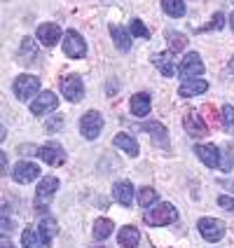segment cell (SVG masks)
<instances>
[{"label":"cell","instance_id":"obj_1","mask_svg":"<svg viewBox=\"0 0 234 248\" xmlns=\"http://www.w3.org/2000/svg\"><path fill=\"white\" fill-rule=\"evenodd\" d=\"M143 220L150 227H162V225H171L178 220V211L171 204H155L152 208H145Z\"/></svg>","mask_w":234,"mask_h":248},{"label":"cell","instance_id":"obj_2","mask_svg":"<svg viewBox=\"0 0 234 248\" xmlns=\"http://www.w3.org/2000/svg\"><path fill=\"white\" fill-rule=\"evenodd\" d=\"M59 178L54 176H45V178L38 183V190H35V208L38 211H47L49 204H52V194L59 190Z\"/></svg>","mask_w":234,"mask_h":248},{"label":"cell","instance_id":"obj_3","mask_svg":"<svg viewBox=\"0 0 234 248\" xmlns=\"http://www.w3.org/2000/svg\"><path fill=\"white\" fill-rule=\"evenodd\" d=\"M101 131H103V117H101V112L89 110L80 117V134H82L87 140L98 138L101 136Z\"/></svg>","mask_w":234,"mask_h":248},{"label":"cell","instance_id":"obj_4","mask_svg":"<svg viewBox=\"0 0 234 248\" xmlns=\"http://www.w3.org/2000/svg\"><path fill=\"white\" fill-rule=\"evenodd\" d=\"M63 52L68 59H82L87 54V42L78 31H66L63 35Z\"/></svg>","mask_w":234,"mask_h":248},{"label":"cell","instance_id":"obj_5","mask_svg":"<svg viewBox=\"0 0 234 248\" xmlns=\"http://www.w3.org/2000/svg\"><path fill=\"white\" fill-rule=\"evenodd\" d=\"M197 227H199V234L204 236L206 241H211V244L220 241L225 236V222L218 220V218H202L197 222Z\"/></svg>","mask_w":234,"mask_h":248},{"label":"cell","instance_id":"obj_6","mask_svg":"<svg viewBox=\"0 0 234 248\" xmlns=\"http://www.w3.org/2000/svg\"><path fill=\"white\" fill-rule=\"evenodd\" d=\"M40 89V80L35 75H19L14 80V94L19 101H28L31 96H35Z\"/></svg>","mask_w":234,"mask_h":248},{"label":"cell","instance_id":"obj_7","mask_svg":"<svg viewBox=\"0 0 234 248\" xmlns=\"http://www.w3.org/2000/svg\"><path fill=\"white\" fill-rule=\"evenodd\" d=\"M61 94L68 98L70 103H78L84 98V82L80 75H66L61 80Z\"/></svg>","mask_w":234,"mask_h":248},{"label":"cell","instance_id":"obj_8","mask_svg":"<svg viewBox=\"0 0 234 248\" xmlns=\"http://www.w3.org/2000/svg\"><path fill=\"white\" fill-rule=\"evenodd\" d=\"M204 63H202V56L197 54V52H187V56L180 61V78L183 80H192V78H199L202 73H204Z\"/></svg>","mask_w":234,"mask_h":248},{"label":"cell","instance_id":"obj_9","mask_svg":"<svg viewBox=\"0 0 234 248\" xmlns=\"http://www.w3.org/2000/svg\"><path fill=\"white\" fill-rule=\"evenodd\" d=\"M38 157H40L42 162H47L49 166L66 164V150L59 143H45L40 150H38Z\"/></svg>","mask_w":234,"mask_h":248},{"label":"cell","instance_id":"obj_10","mask_svg":"<svg viewBox=\"0 0 234 248\" xmlns=\"http://www.w3.org/2000/svg\"><path fill=\"white\" fill-rule=\"evenodd\" d=\"M56 106H59V98H56L54 92H40L38 98L31 103V112L35 117H40V115H47V112L56 110Z\"/></svg>","mask_w":234,"mask_h":248},{"label":"cell","instance_id":"obj_11","mask_svg":"<svg viewBox=\"0 0 234 248\" xmlns=\"http://www.w3.org/2000/svg\"><path fill=\"white\" fill-rule=\"evenodd\" d=\"M12 178L16 180V183H21V185H26V183H31V180L40 178V166L35 164V162H16V166H14L12 171Z\"/></svg>","mask_w":234,"mask_h":248},{"label":"cell","instance_id":"obj_12","mask_svg":"<svg viewBox=\"0 0 234 248\" xmlns=\"http://www.w3.org/2000/svg\"><path fill=\"white\" fill-rule=\"evenodd\" d=\"M61 35H66L59 24H40L38 26V40L45 45V47H54L56 42L61 40Z\"/></svg>","mask_w":234,"mask_h":248},{"label":"cell","instance_id":"obj_13","mask_svg":"<svg viewBox=\"0 0 234 248\" xmlns=\"http://www.w3.org/2000/svg\"><path fill=\"white\" fill-rule=\"evenodd\" d=\"M194 155H197L208 169L220 166V152H218L216 145H211V143H199V145H194Z\"/></svg>","mask_w":234,"mask_h":248},{"label":"cell","instance_id":"obj_14","mask_svg":"<svg viewBox=\"0 0 234 248\" xmlns=\"http://www.w3.org/2000/svg\"><path fill=\"white\" fill-rule=\"evenodd\" d=\"M110 38H112V42H115V47L120 49V52H129L131 49V31L129 28H124V26H120V24H112L110 26Z\"/></svg>","mask_w":234,"mask_h":248},{"label":"cell","instance_id":"obj_15","mask_svg":"<svg viewBox=\"0 0 234 248\" xmlns=\"http://www.w3.org/2000/svg\"><path fill=\"white\" fill-rule=\"evenodd\" d=\"M140 131L150 134L157 145H162V148L169 145V131H166V126L162 122H155V120H152V122H143L140 124Z\"/></svg>","mask_w":234,"mask_h":248},{"label":"cell","instance_id":"obj_16","mask_svg":"<svg viewBox=\"0 0 234 248\" xmlns=\"http://www.w3.org/2000/svg\"><path fill=\"white\" fill-rule=\"evenodd\" d=\"M183 124H185V131H187L190 136H194V138H202V136H206L208 134L206 122H204L197 112H187V115H185V120H183Z\"/></svg>","mask_w":234,"mask_h":248},{"label":"cell","instance_id":"obj_17","mask_svg":"<svg viewBox=\"0 0 234 248\" xmlns=\"http://www.w3.org/2000/svg\"><path fill=\"white\" fill-rule=\"evenodd\" d=\"M150 108H152L150 94H145V92L134 94L131 101H129V110H131V115H136V117H145V115L150 112Z\"/></svg>","mask_w":234,"mask_h":248},{"label":"cell","instance_id":"obj_18","mask_svg":"<svg viewBox=\"0 0 234 248\" xmlns=\"http://www.w3.org/2000/svg\"><path fill=\"white\" fill-rule=\"evenodd\" d=\"M134 185L129 183V180H117L115 185H112V197L122 204V206H131V202H134Z\"/></svg>","mask_w":234,"mask_h":248},{"label":"cell","instance_id":"obj_19","mask_svg":"<svg viewBox=\"0 0 234 248\" xmlns=\"http://www.w3.org/2000/svg\"><path fill=\"white\" fill-rule=\"evenodd\" d=\"M206 89H208V82L192 78V80H183V84L178 87V94L183 98H192V96H199V94H206Z\"/></svg>","mask_w":234,"mask_h":248},{"label":"cell","instance_id":"obj_20","mask_svg":"<svg viewBox=\"0 0 234 248\" xmlns=\"http://www.w3.org/2000/svg\"><path fill=\"white\" fill-rule=\"evenodd\" d=\"M112 145L115 148H120V150H124L129 157H138V152H140V148H138V140L131 134H117V136L112 138Z\"/></svg>","mask_w":234,"mask_h":248},{"label":"cell","instance_id":"obj_21","mask_svg":"<svg viewBox=\"0 0 234 248\" xmlns=\"http://www.w3.org/2000/svg\"><path fill=\"white\" fill-rule=\"evenodd\" d=\"M117 241H120V246L122 248H136L138 241H140L138 227H134V225H124L122 230L117 232Z\"/></svg>","mask_w":234,"mask_h":248},{"label":"cell","instance_id":"obj_22","mask_svg":"<svg viewBox=\"0 0 234 248\" xmlns=\"http://www.w3.org/2000/svg\"><path fill=\"white\" fill-rule=\"evenodd\" d=\"M38 232H40L42 241H45V246H52V241H54L56 232H59V225H56L54 218H42L38 222Z\"/></svg>","mask_w":234,"mask_h":248},{"label":"cell","instance_id":"obj_23","mask_svg":"<svg viewBox=\"0 0 234 248\" xmlns=\"http://www.w3.org/2000/svg\"><path fill=\"white\" fill-rule=\"evenodd\" d=\"M152 63L159 68V73L164 75V78H173L176 75V66H173V59L169 52H162V54H155L152 56Z\"/></svg>","mask_w":234,"mask_h":248},{"label":"cell","instance_id":"obj_24","mask_svg":"<svg viewBox=\"0 0 234 248\" xmlns=\"http://www.w3.org/2000/svg\"><path fill=\"white\" fill-rule=\"evenodd\" d=\"M164 38H166V42H169V49H171V52H183V49L187 47V35L180 33V31L169 28L164 33Z\"/></svg>","mask_w":234,"mask_h":248},{"label":"cell","instance_id":"obj_25","mask_svg":"<svg viewBox=\"0 0 234 248\" xmlns=\"http://www.w3.org/2000/svg\"><path fill=\"white\" fill-rule=\"evenodd\" d=\"M112 230H115V222H112L110 218H96L92 232H94V239L103 241V239H108V236L112 234Z\"/></svg>","mask_w":234,"mask_h":248},{"label":"cell","instance_id":"obj_26","mask_svg":"<svg viewBox=\"0 0 234 248\" xmlns=\"http://www.w3.org/2000/svg\"><path fill=\"white\" fill-rule=\"evenodd\" d=\"M21 246L24 248H45V241H42V236L38 230L26 227V230L21 232Z\"/></svg>","mask_w":234,"mask_h":248},{"label":"cell","instance_id":"obj_27","mask_svg":"<svg viewBox=\"0 0 234 248\" xmlns=\"http://www.w3.org/2000/svg\"><path fill=\"white\" fill-rule=\"evenodd\" d=\"M162 10H164L169 16L178 19V16L185 14V2H183V0H162Z\"/></svg>","mask_w":234,"mask_h":248},{"label":"cell","instance_id":"obj_28","mask_svg":"<svg viewBox=\"0 0 234 248\" xmlns=\"http://www.w3.org/2000/svg\"><path fill=\"white\" fill-rule=\"evenodd\" d=\"M157 199H159V194H157V190H152V187H143V190L138 192V204H140L143 208L155 206Z\"/></svg>","mask_w":234,"mask_h":248},{"label":"cell","instance_id":"obj_29","mask_svg":"<svg viewBox=\"0 0 234 248\" xmlns=\"http://www.w3.org/2000/svg\"><path fill=\"white\" fill-rule=\"evenodd\" d=\"M220 122H222V129L227 131V134H234V108L232 106H222L220 110Z\"/></svg>","mask_w":234,"mask_h":248},{"label":"cell","instance_id":"obj_30","mask_svg":"<svg viewBox=\"0 0 234 248\" xmlns=\"http://www.w3.org/2000/svg\"><path fill=\"white\" fill-rule=\"evenodd\" d=\"M222 26H225V12H216L208 24H204V26L199 28V33H206V31H222Z\"/></svg>","mask_w":234,"mask_h":248},{"label":"cell","instance_id":"obj_31","mask_svg":"<svg viewBox=\"0 0 234 248\" xmlns=\"http://www.w3.org/2000/svg\"><path fill=\"white\" fill-rule=\"evenodd\" d=\"M129 31H131V35H136V38H150V31L145 28V24H143L140 19H134Z\"/></svg>","mask_w":234,"mask_h":248},{"label":"cell","instance_id":"obj_32","mask_svg":"<svg viewBox=\"0 0 234 248\" xmlns=\"http://www.w3.org/2000/svg\"><path fill=\"white\" fill-rule=\"evenodd\" d=\"M61 126H63V115H54V117L47 120V126H45V129H47V131H59Z\"/></svg>","mask_w":234,"mask_h":248},{"label":"cell","instance_id":"obj_33","mask_svg":"<svg viewBox=\"0 0 234 248\" xmlns=\"http://www.w3.org/2000/svg\"><path fill=\"white\" fill-rule=\"evenodd\" d=\"M218 206L225 208V211H230V213H234V197L220 194V197H218Z\"/></svg>","mask_w":234,"mask_h":248},{"label":"cell","instance_id":"obj_34","mask_svg":"<svg viewBox=\"0 0 234 248\" xmlns=\"http://www.w3.org/2000/svg\"><path fill=\"white\" fill-rule=\"evenodd\" d=\"M0 248H14L12 241H10V236H2V239H0Z\"/></svg>","mask_w":234,"mask_h":248},{"label":"cell","instance_id":"obj_35","mask_svg":"<svg viewBox=\"0 0 234 248\" xmlns=\"http://www.w3.org/2000/svg\"><path fill=\"white\" fill-rule=\"evenodd\" d=\"M230 28H232V31H234V12L230 14Z\"/></svg>","mask_w":234,"mask_h":248},{"label":"cell","instance_id":"obj_36","mask_svg":"<svg viewBox=\"0 0 234 248\" xmlns=\"http://www.w3.org/2000/svg\"><path fill=\"white\" fill-rule=\"evenodd\" d=\"M227 68H230V70H232V73H234V56H232V59H230V66H227Z\"/></svg>","mask_w":234,"mask_h":248},{"label":"cell","instance_id":"obj_37","mask_svg":"<svg viewBox=\"0 0 234 248\" xmlns=\"http://www.w3.org/2000/svg\"><path fill=\"white\" fill-rule=\"evenodd\" d=\"M92 248H103V246H92Z\"/></svg>","mask_w":234,"mask_h":248},{"label":"cell","instance_id":"obj_38","mask_svg":"<svg viewBox=\"0 0 234 248\" xmlns=\"http://www.w3.org/2000/svg\"><path fill=\"white\" fill-rule=\"evenodd\" d=\"M232 187H234V185H232Z\"/></svg>","mask_w":234,"mask_h":248}]
</instances>
